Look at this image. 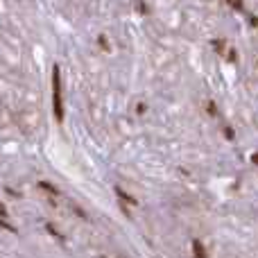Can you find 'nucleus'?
I'll return each mask as SVG.
<instances>
[{"mask_svg": "<svg viewBox=\"0 0 258 258\" xmlns=\"http://www.w3.org/2000/svg\"><path fill=\"white\" fill-rule=\"evenodd\" d=\"M52 107H54V118L57 122L63 120V104H61V77H59V68L54 66L52 73Z\"/></svg>", "mask_w": 258, "mask_h": 258, "instance_id": "nucleus-1", "label": "nucleus"}, {"mask_svg": "<svg viewBox=\"0 0 258 258\" xmlns=\"http://www.w3.org/2000/svg\"><path fill=\"white\" fill-rule=\"evenodd\" d=\"M192 249H195V256L197 258H206V251H204V247H202L200 240H192Z\"/></svg>", "mask_w": 258, "mask_h": 258, "instance_id": "nucleus-2", "label": "nucleus"}, {"mask_svg": "<svg viewBox=\"0 0 258 258\" xmlns=\"http://www.w3.org/2000/svg\"><path fill=\"white\" fill-rule=\"evenodd\" d=\"M39 186H41V188H43V190H48V192H54V195H57V190H54V188H52V186H50V183L41 181V183H39Z\"/></svg>", "mask_w": 258, "mask_h": 258, "instance_id": "nucleus-3", "label": "nucleus"}, {"mask_svg": "<svg viewBox=\"0 0 258 258\" xmlns=\"http://www.w3.org/2000/svg\"><path fill=\"white\" fill-rule=\"evenodd\" d=\"M118 195H120V197H122V200H125V202H129V204H136V202H134L132 197H129V195H125V192L120 190V188H118Z\"/></svg>", "mask_w": 258, "mask_h": 258, "instance_id": "nucleus-4", "label": "nucleus"}, {"mask_svg": "<svg viewBox=\"0 0 258 258\" xmlns=\"http://www.w3.org/2000/svg\"><path fill=\"white\" fill-rule=\"evenodd\" d=\"M5 215H7V209H5V206L0 204V218H5Z\"/></svg>", "mask_w": 258, "mask_h": 258, "instance_id": "nucleus-5", "label": "nucleus"}, {"mask_svg": "<svg viewBox=\"0 0 258 258\" xmlns=\"http://www.w3.org/2000/svg\"><path fill=\"white\" fill-rule=\"evenodd\" d=\"M251 161H254V163L258 165V152H256V154H254V156H251Z\"/></svg>", "mask_w": 258, "mask_h": 258, "instance_id": "nucleus-6", "label": "nucleus"}]
</instances>
